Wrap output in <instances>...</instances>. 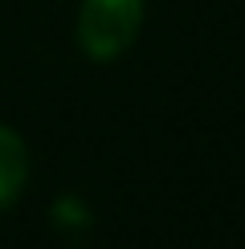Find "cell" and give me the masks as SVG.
I'll return each mask as SVG.
<instances>
[{"instance_id":"cell-1","label":"cell","mask_w":245,"mask_h":249,"mask_svg":"<svg viewBox=\"0 0 245 249\" xmlns=\"http://www.w3.org/2000/svg\"><path fill=\"white\" fill-rule=\"evenodd\" d=\"M147 0H82L78 4V49L90 61H115L131 49L143 29Z\"/></svg>"},{"instance_id":"cell-2","label":"cell","mask_w":245,"mask_h":249,"mask_svg":"<svg viewBox=\"0 0 245 249\" xmlns=\"http://www.w3.org/2000/svg\"><path fill=\"white\" fill-rule=\"evenodd\" d=\"M25 180H29V147L8 123H0V209L25 192Z\"/></svg>"}]
</instances>
